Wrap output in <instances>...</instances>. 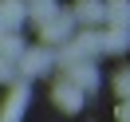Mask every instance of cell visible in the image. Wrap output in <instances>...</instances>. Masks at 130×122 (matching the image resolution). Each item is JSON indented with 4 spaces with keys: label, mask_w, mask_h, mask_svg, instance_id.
I'll list each match as a JSON object with an SVG mask.
<instances>
[{
    "label": "cell",
    "mask_w": 130,
    "mask_h": 122,
    "mask_svg": "<svg viewBox=\"0 0 130 122\" xmlns=\"http://www.w3.org/2000/svg\"><path fill=\"white\" fill-rule=\"evenodd\" d=\"M51 67H55V51H51L47 43L24 47L16 55V75H24V79H43V75H51Z\"/></svg>",
    "instance_id": "6da1fadb"
},
{
    "label": "cell",
    "mask_w": 130,
    "mask_h": 122,
    "mask_svg": "<svg viewBox=\"0 0 130 122\" xmlns=\"http://www.w3.org/2000/svg\"><path fill=\"white\" fill-rule=\"evenodd\" d=\"M40 43H47V47H55V43H63L67 36H71V28H75V16L67 8H51L47 16L40 20Z\"/></svg>",
    "instance_id": "7a4b0ae2"
},
{
    "label": "cell",
    "mask_w": 130,
    "mask_h": 122,
    "mask_svg": "<svg viewBox=\"0 0 130 122\" xmlns=\"http://www.w3.org/2000/svg\"><path fill=\"white\" fill-rule=\"evenodd\" d=\"M28 102H32V91H28L24 79H12L8 83V98H4V106H0V122H20L28 110Z\"/></svg>",
    "instance_id": "3957f363"
},
{
    "label": "cell",
    "mask_w": 130,
    "mask_h": 122,
    "mask_svg": "<svg viewBox=\"0 0 130 122\" xmlns=\"http://www.w3.org/2000/svg\"><path fill=\"white\" fill-rule=\"evenodd\" d=\"M51 102H55L63 114H79L83 110V91L75 87L71 79H63V83H55V91H51Z\"/></svg>",
    "instance_id": "277c9868"
},
{
    "label": "cell",
    "mask_w": 130,
    "mask_h": 122,
    "mask_svg": "<svg viewBox=\"0 0 130 122\" xmlns=\"http://www.w3.org/2000/svg\"><path fill=\"white\" fill-rule=\"evenodd\" d=\"M99 51H106V55L130 51V28H110L106 24V32H99Z\"/></svg>",
    "instance_id": "5b68a950"
},
{
    "label": "cell",
    "mask_w": 130,
    "mask_h": 122,
    "mask_svg": "<svg viewBox=\"0 0 130 122\" xmlns=\"http://www.w3.org/2000/svg\"><path fill=\"white\" fill-rule=\"evenodd\" d=\"M67 79H71L75 87L83 91V95H91V91L99 87V71H95V63H91V59H83V63L67 67Z\"/></svg>",
    "instance_id": "8992f818"
},
{
    "label": "cell",
    "mask_w": 130,
    "mask_h": 122,
    "mask_svg": "<svg viewBox=\"0 0 130 122\" xmlns=\"http://www.w3.org/2000/svg\"><path fill=\"white\" fill-rule=\"evenodd\" d=\"M24 16H28V4H24V0H0V28L16 32V28L24 24Z\"/></svg>",
    "instance_id": "52a82bcc"
},
{
    "label": "cell",
    "mask_w": 130,
    "mask_h": 122,
    "mask_svg": "<svg viewBox=\"0 0 130 122\" xmlns=\"http://www.w3.org/2000/svg\"><path fill=\"white\" fill-rule=\"evenodd\" d=\"M71 16H75V24L99 28V24H103V0H79V4L71 8Z\"/></svg>",
    "instance_id": "ba28073f"
},
{
    "label": "cell",
    "mask_w": 130,
    "mask_h": 122,
    "mask_svg": "<svg viewBox=\"0 0 130 122\" xmlns=\"http://www.w3.org/2000/svg\"><path fill=\"white\" fill-rule=\"evenodd\" d=\"M103 24L130 28V0H106V4H103Z\"/></svg>",
    "instance_id": "9c48e42d"
},
{
    "label": "cell",
    "mask_w": 130,
    "mask_h": 122,
    "mask_svg": "<svg viewBox=\"0 0 130 122\" xmlns=\"http://www.w3.org/2000/svg\"><path fill=\"white\" fill-rule=\"evenodd\" d=\"M114 95H118V98H130V67H122V71L114 75Z\"/></svg>",
    "instance_id": "30bf717a"
},
{
    "label": "cell",
    "mask_w": 130,
    "mask_h": 122,
    "mask_svg": "<svg viewBox=\"0 0 130 122\" xmlns=\"http://www.w3.org/2000/svg\"><path fill=\"white\" fill-rule=\"evenodd\" d=\"M12 79H16V59H8V55H0V87H8Z\"/></svg>",
    "instance_id": "8fae6325"
},
{
    "label": "cell",
    "mask_w": 130,
    "mask_h": 122,
    "mask_svg": "<svg viewBox=\"0 0 130 122\" xmlns=\"http://www.w3.org/2000/svg\"><path fill=\"white\" fill-rule=\"evenodd\" d=\"M118 122H130V98H122V106H118Z\"/></svg>",
    "instance_id": "7c38bea8"
},
{
    "label": "cell",
    "mask_w": 130,
    "mask_h": 122,
    "mask_svg": "<svg viewBox=\"0 0 130 122\" xmlns=\"http://www.w3.org/2000/svg\"><path fill=\"white\" fill-rule=\"evenodd\" d=\"M24 4H32V0H24Z\"/></svg>",
    "instance_id": "4fadbf2b"
}]
</instances>
